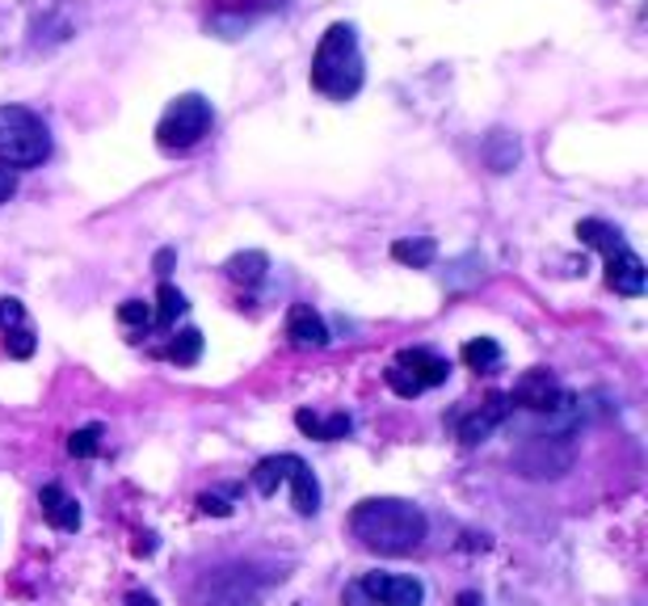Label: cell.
Segmentation results:
<instances>
[{
    "instance_id": "27",
    "label": "cell",
    "mask_w": 648,
    "mask_h": 606,
    "mask_svg": "<svg viewBox=\"0 0 648 606\" xmlns=\"http://www.w3.org/2000/svg\"><path fill=\"white\" fill-rule=\"evenodd\" d=\"M118 321L122 324H153V307L139 300H127L122 307H118Z\"/></svg>"
},
{
    "instance_id": "22",
    "label": "cell",
    "mask_w": 648,
    "mask_h": 606,
    "mask_svg": "<svg viewBox=\"0 0 648 606\" xmlns=\"http://www.w3.org/2000/svg\"><path fill=\"white\" fill-rule=\"evenodd\" d=\"M283 454H269V459H262L257 468H253V489L262 492V497H274L278 492V485H283Z\"/></svg>"
},
{
    "instance_id": "23",
    "label": "cell",
    "mask_w": 648,
    "mask_h": 606,
    "mask_svg": "<svg viewBox=\"0 0 648 606\" xmlns=\"http://www.w3.org/2000/svg\"><path fill=\"white\" fill-rule=\"evenodd\" d=\"M198 354H203V333H198V329L177 333V341L169 345V359L177 362V366H194V362H198Z\"/></svg>"
},
{
    "instance_id": "34",
    "label": "cell",
    "mask_w": 648,
    "mask_h": 606,
    "mask_svg": "<svg viewBox=\"0 0 648 606\" xmlns=\"http://www.w3.org/2000/svg\"><path fill=\"white\" fill-rule=\"evenodd\" d=\"M156 551V539L153 535H139V544H135V556H153Z\"/></svg>"
},
{
    "instance_id": "10",
    "label": "cell",
    "mask_w": 648,
    "mask_h": 606,
    "mask_svg": "<svg viewBox=\"0 0 648 606\" xmlns=\"http://www.w3.org/2000/svg\"><path fill=\"white\" fill-rule=\"evenodd\" d=\"M286 338L291 345H312V350H324L328 345V329H324L321 312L312 307V303H291V312H286Z\"/></svg>"
},
{
    "instance_id": "6",
    "label": "cell",
    "mask_w": 648,
    "mask_h": 606,
    "mask_svg": "<svg viewBox=\"0 0 648 606\" xmlns=\"http://www.w3.org/2000/svg\"><path fill=\"white\" fill-rule=\"evenodd\" d=\"M572 463L569 434H531L514 451V468L522 476H564Z\"/></svg>"
},
{
    "instance_id": "3",
    "label": "cell",
    "mask_w": 648,
    "mask_h": 606,
    "mask_svg": "<svg viewBox=\"0 0 648 606\" xmlns=\"http://www.w3.org/2000/svg\"><path fill=\"white\" fill-rule=\"evenodd\" d=\"M51 156V131L26 106H0V165L9 169H39Z\"/></svg>"
},
{
    "instance_id": "28",
    "label": "cell",
    "mask_w": 648,
    "mask_h": 606,
    "mask_svg": "<svg viewBox=\"0 0 648 606\" xmlns=\"http://www.w3.org/2000/svg\"><path fill=\"white\" fill-rule=\"evenodd\" d=\"M4 345H9L13 359H30V354H35V333H30V329H18V333L4 338Z\"/></svg>"
},
{
    "instance_id": "5",
    "label": "cell",
    "mask_w": 648,
    "mask_h": 606,
    "mask_svg": "<svg viewBox=\"0 0 648 606\" xmlns=\"http://www.w3.org/2000/svg\"><path fill=\"white\" fill-rule=\"evenodd\" d=\"M510 404H518V409H527V413H534V417H552V413H572V409H577V397L560 388V379H556L552 371L534 366V371H527V375L514 383Z\"/></svg>"
},
{
    "instance_id": "13",
    "label": "cell",
    "mask_w": 648,
    "mask_h": 606,
    "mask_svg": "<svg viewBox=\"0 0 648 606\" xmlns=\"http://www.w3.org/2000/svg\"><path fill=\"white\" fill-rule=\"evenodd\" d=\"M39 506H42V518L51 522L56 530H77L80 527V506L77 497H68V492L59 489V485H47L39 492Z\"/></svg>"
},
{
    "instance_id": "25",
    "label": "cell",
    "mask_w": 648,
    "mask_h": 606,
    "mask_svg": "<svg viewBox=\"0 0 648 606\" xmlns=\"http://www.w3.org/2000/svg\"><path fill=\"white\" fill-rule=\"evenodd\" d=\"M383 379H387V388H392L396 397H404V400H413V397H421V392H425V388H421L418 379L409 375L404 366H396V362H392V366L383 371Z\"/></svg>"
},
{
    "instance_id": "26",
    "label": "cell",
    "mask_w": 648,
    "mask_h": 606,
    "mask_svg": "<svg viewBox=\"0 0 648 606\" xmlns=\"http://www.w3.org/2000/svg\"><path fill=\"white\" fill-rule=\"evenodd\" d=\"M0 329H4V333L30 329V324H26V307H21L18 300H0Z\"/></svg>"
},
{
    "instance_id": "35",
    "label": "cell",
    "mask_w": 648,
    "mask_h": 606,
    "mask_svg": "<svg viewBox=\"0 0 648 606\" xmlns=\"http://www.w3.org/2000/svg\"><path fill=\"white\" fill-rule=\"evenodd\" d=\"M459 606H484V603H480V594H472V589H463V594H459Z\"/></svg>"
},
{
    "instance_id": "1",
    "label": "cell",
    "mask_w": 648,
    "mask_h": 606,
    "mask_svg": "<svg viewBox=\"0 0 648 606\" xmlns=\"http://www.w3.org/2000/svg\"><path fill=\"white\" fill-rule=\"evenodd\" d=\"M350 530L366 551L380 556H413L425 544V514L401 497H366L350 510Z\"/></svg>"
},
{
    "instance_id": "11",
    "label": "cell",
    "mask_w": 648,
    "mask_h": 606,
    "mask_svg": "<svg viewBox=\"0 0 648 606\" xmlns=\"http://www.w3.org/2000/svg\"><path fill=\"white\" fill-rule=\"evenodd\" d=\"M607 286L615 295H640L645 291V262L628 245L607 257Z\"/></svg>"
},
{
    "instance_id": "17",
    "label": "cell",
    "mask_w": 648,
    "mask_h": 606,
    "mask_svg": "<svg viewBox=\"0 0 648 606\" xmlns=\"http://www.w3.org/2000/svg\"><path fill=\"white\" fill-rule=\"evenodd\" d=\"M577 236H581V245L598 248L602 257H610V253H619V248L628 245V241H624V232H619V227H610V224H602V219H581V224H577Z\"/></svg>"
},
{
    "instance_id": "32",
    "label": "cell",
    "mask_w": 648,
    "mask_h": 606,
    "mask_svg": "<svg viewBox=\"0 0 648 606\" xmlns=\"http://www.w3.org/2000/svg\"><path fill=\"white\" fill-rule=\"evenodd\" d=\"M173 262H177V253H173V248H160V253H156V274H169Z\"/></svg>"
},
{
    "instance_id": "2",
    "label": "cell",
    "mask_w": 648,
    "mask_h": 606,
    "mask_svg": "<svg viewBox=\"0 0 648 606\" xmlns=\"http://www.w3.org/2000/svg\"><path fill=\"white\" fill-rule=\"evenodd\" d=\"M366 68H363V51H359V35L354 26H328L312 56V89L333 101H350V97L363 89Z\"/></svg>"
},
{
    "instance_id": "21",
    "label": "cell",
    "mask_w": 648,
    "mask_h": 606,
    "mask_svg": "<svg viewBox=\"0 0 648 606\" xmlns=\"http://www.w3.org/2000/svg\"><path fill=\"white\" fill-rule=\"evenodd\" d=\"M459 359L468 362L472 371H493L497 362H501V345L493 338H472L463 350H459Z\"/></svg>"
},
{
    "instance_id": "30",
    "label": "cell",
    "mask_w": 648,
    "mask_h": 606,
    "mask_svg": "<svg viewBox=\"0 0 648 606\" xmlns=\"http://www.w3.org/2000/svg\"><path fill=\"white\" fill-rule=\"evenodd\" d=\"M198 510H203V514H215V518H228L232 506L224 501V497H210V492H203V497H198Z\"/></svg>"
},
{
    "instance_id": "31",
    "label": "cell",
    "mask_w": 648,
    "mask_h": 606,
    "mask_svg": "<svg viewBox=\"0 0 648 606\" xmlns=\"http://www.w3.org/2000/svg\"><path fill=\"white\" fill-rule=\"evenodd\" d=\"M342 603L345 606H375V603H371V594L363 589V581H350V586H345V594H342Z\"/></svg>"
},
{
    "instance_id": "18",
    "label": "cell",
    "mask_w": 648,
    "mask_h": 606,
    "mask_svg": "<svg viewBox=\"0 0 648 606\" xmlns=\"http://www.w3.org/2000/svg\"><path fill=\"white\" fill-rule=\"evenodd\" d=\"M224 270H228L232 283H240V286H248V291H253V286L266 283L269 257H266V253H236V257H232Z\"/></svg>"
},
{
    "instance_id": "16",
    "label": "cell",
    "mask_w": 648,
    "mask_h": 606,
    "mask_svg": "<svg viewBox=\"0 0 648 606\" xmlns=\"http://www.w3.org/2000/svg\"><path fill=\"white\" fill-rule=\"evenodd\" d=\"M207 606H257V586L248 581L240 568H232V573H224L215 581V594L207 598Z\"/></svg>"
},
{
    "instance_id": "15",
    "label": "cell",
    "mask_w": 648,
    "mask_h": 606,
    "mask_svg": "<svg viewBox=\"0 0 648 606\" xmlns=\"http://www.w3.org/2000/svg\"><path fill=\"white\" fill-rule=\"evenodd\" d=\"M480 156H484V165L493 173H510V169H518V160H522V144H518V135H510V131H489L484 135Z\"/></svg>"
},
{
    "instance_id": "19",
    "label": "cell",
    "mask_w": 648,
    "mask_h": 606,
    "mask_svg": "<svg viewBox=\"0 0 648 606\" xmlns=\"http://www.w3.org/2000/svg\"><path fill=\"white\" fill-rule=\"evenodd\" d=\"M392 257L401 265H413V270H430L434 257H439V245H434V236H418V241H396L392 245Z\"/></svg>"
},
{
    "instance_id": "33",
    "label": "cell",
    "mask_w": 648,
    "mask_h": 606,
    "mask_svg": "<svg viewBox=\"0 0 648 606\" xmlns=\"http://www.w3.org/2000/svg\"><path fill=\"white\" fill-rule=\"evenodd\" d=\"M127 606H160L153 598V594H144V589H131V594H127Z\"/></svg>"
},
{
    "instance_id": "12",
    "label": "cell",
    "mask_w": 648,
    "mask_h": 606,
    "mask_svg": "<svg viewBox=\"0 0 648 606\" xmlns=\"http://www.w3.org/2000/svg\"><path fill=\"white\" fill-rule=\"evenodd\" d=\"M396 366H404L421 388H439V383H446V375H451V362L439 359V354H430V350H401V354H396Z\"/></svg>"
},
{
    "instance_id": "24",
    "label": "cell",
    "mask_w": 648,
    "mask_h": 606,
    "mask_svg": "<svg viewBox=\"0 0 648 606\" xmlns=\"http://www.w3.org/2000/svg\"><path fill=\"white\" fill-rule=\"evenodd\" d=\"M101 426H85V430H77V434L68 438V451L77 454V459H94L97 451H101Z\"/></svg>"
},
{
    "instance_id": "14",
    "label": "cell",
    "mask_w": 648,
    "mask_h": 606,
    "mask_svg": "<svg viewBox=\"0 0 648 606\" xmlns=\"http://www.w3.org/2000/svg\"><path fill=\"white\" fill-rule=\"evenodd\" d=\"M295 426L304 430L307 438H321V442H337V438H345L350 430H354V417L350 413H312V409H300L295 413Z\"/></svg>"
},
{
    "instance_id": "29",
    "label": "cell",
    "mask_w": 648,
    "mask_h": 606,
    "mask_svg": "<svg viewBox=\"0 0 648 606\" xmlns=\"http://www.w3.org/2000/svg\"><path fill=\"white\" fill-rule=\"evenodd\" d=\"M18 194V169H9V165H0V207L9 203Z\"/></svg>"
},
{
    "instance_id": "4",
    "label": "cell",
    "mask_w": 648,
    "mask_h": 606,
    "mask_svg": "<svg viewBox=\"0 0 648 606\" xmlns=\"http://www.w3.org/2000/svg\"><path fill=\"white\" fill-rule=\"evenodd\" d=\"M210 101L203 94H181L177 101H169V110L160 114L156 123V144L165 152H190L198 148L210 131Z\"/></svg>"
},
{
    "instance_id": "20",
    "label": "cell",
    "mask_w": 648,
    "mask_h": 606,
    "mask_svg": "<svg viewBox=\"0 0 648 606\" xmlns=\"http://www.w3.org/2000/svg\"><path fill=\"white\" fill-rule=\"evenodd\" d=\"M190 303H186V295L177 291L173 283H160V291H156V312H153V321L160 324V329H173L177 324V316L186 312Z\"/></svg>"
},
{
    "instance_id": "7",
    "label": "cell",
    "mask_w": 648,
    "mask_h": 606,
    "mask_svg": "<svg viewBox=\"0 0 648 606\" xmlns=\"http://www.w3.org/2000/svg\"><path fill=\"white\" fill-rule=\"evenodd\" d=\"M363 589L371 594L375 606H421L425 603V586L418 577H392V573H366Z\"/></svg>"
},
{
    "instance_id": "8",
    "label": "cell",
    "mask_w": 648,
    "mask_h": 606,
    "mask_svg": "<svg viewBox=\"0 0 648 606\" xmlns=\"http://www.w3.org/2000/svg\"><path fill=\"white\" fill-rule=\"evenodd\" d=\"M510 409H514L510 397H505V392H493L480 409H472L468 417H459V442H463V447H480V442L510 417Z\"/></svg>"
},
{
    "instance_id": "9",
    "label": "cell",
    "mask_w": 648,
    "mask_h": 606,
    "mask_svg": "<svg viewBox=\"0 0 648 606\" xmlns=\"http://www.w3.org/2000/svg\"><path fill=\"white\" fill-rule=\"evenodd\" d=\"M283 480L291 485V506H295V514H316L321 510V485H316V476H312V468H307L300 454H283Z\"/></svg>"
}]
</instances>
